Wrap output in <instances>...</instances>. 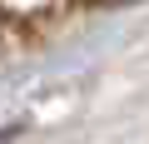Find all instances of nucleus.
<instances>
[{
  "mask_svg": "<svg viewBox=\"0 0 149 144\" xmlns=\"http://www.w3.org/2000/svg\"><path fill=\"white\" fill-rule=\"evenodd\" d=\"M85 5H104V0H85Z\"/></svg>",
  "mask_w": 149,
  "mask_h": 144,
  "instance_id": "obj_1",
  "label": "nucleus"
}]
</instances>
